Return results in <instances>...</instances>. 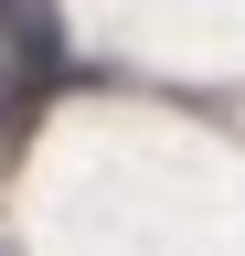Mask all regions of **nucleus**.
Masks as SVG:
<instances>
[{
    "instance_id": "nucleus-2",
    "label": "nucleus",
    "mask_w": 245,
    "mask_h": 256,
    "mask_svg": "<svg viewBox=\"0 0 245 256\" xmlns=\"http://www.w3.org/2000/svg\"><path fill=\"white\" fill-rule=\"evenodd\" d=\"M11 22H32V0H0V32H11Z\"/></svg>"
},
{
    "instance_id": "nucleus-1",
    "label": "nucleus",
    "mask_w": 245,
    "mask_h": 256,
    "mask_svg": "<svg viewBox=\"0 0 245 256\" xmlns=\"http://www.w3.org/2000/svg\"><path fill=\"white\" fill-rule=\"evenodd\" d=\"M21 107H32L21 75H0V171H11V150H21Z\"/></svg>"
}]
</instances>
